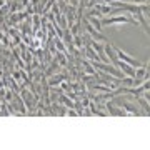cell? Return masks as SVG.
<instances>
[{
	"mask_svg": "<svg viewBox=\"0 0 150 150\" xmlns=\"http://www.w3.org/2000/svg\"><path fill=\"white\" fill-rule=\"evenodd\" d=\"M100 23L102 25H120V23H134V25H139V22L135 20L130 13L129 15H118V17H102L100 18Z\"/></svg>",
	"mask_w": 150,
	"mask_h": 150,
	"instance_id": "obj_1",
	"label": "cell"
},
{
	"mask_svg": "<svg viewBox=\"0 0 150 150\" xmlns=\"http://www.w3.org/2000/svg\"><path fill=\"white\" fill-rule=\"evenodd\" d=\"M112 48H113V52H115V55H117V59L118 60H122V62H125V64H130V65H134L135 69L137 67H140V65H144L142 62H140L139 59H135V57H132V55H129V54H125L122 48H118V47H115L112 43Z\"/></svg>",
	"mask_w": 150,
	"mask_h": 150,
	"instance_id": "obj_2",
	"label": "cell"
},
{
	"mask_svg": "<svg viewBox=\"0 0 150 150\" xmlns=\"http://www.w3.org/2000/svg\"><path fill=\"white\" fill-rule=\"evenodd\" d=\"M85 27H87V30L90 32V35H92V38H93V40H97V42H107V38L103 37V35H102L100 32H98L97 28L92 27L90 22H85Z\"/></svg>",
	"mask_w": 150,
	"mask_h": 150,
	"instance_id": "obj_3",
	"label": "cell"
}]
</instances>
